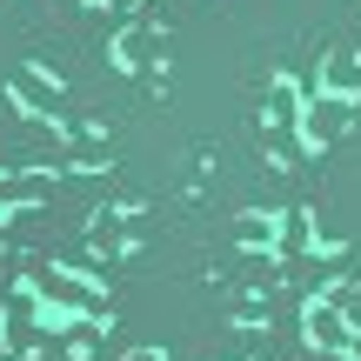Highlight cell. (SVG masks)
<instances>
[{"label": "cell", "mask_w": 361, "mask_h": 361, "mask_svg": "<svg viewBox=\"0 0 361 361\" xmlns=\"http://www.w3.org/2000/svg\"><path fill=\"white\" fill-rule=\"evenodd\" d=\"M7 101L34 121H61V80L47 74L40 61H13L7 67Z\"/></svg>", "instance_id": "obj_1"}, {"label": "cell", "mask_w": 361, "mask_h": 361, "mask_svg": "<svg viewBox=\"0 0 361 361\" xmlns=\"http://www.w3.org/2000/svg\"><path fill=\"white\" fill-rule=\"evenodd\" d=\"M34 295L47 301V308H61V314H80V322H94V314L107 308L94 281H80V274H61V268H54V274H34Z\"/></svg>", "instance_id": "obj_2"}, {"label": "cell", "mask_w": 361, "mask_h": 361, "mask_svg": "<svg viewBox=\"0 0 361 361\" xmlns=\"http://www.w3.org/2000/svg\"><path fill=\"white\" fill-rule=\"evenodd\" d=\"M301 335H308V348L341 355V348H348V335H355V322L341 314V301H335V295H314L308 308H301Z\"/></svg>", "instance_id": "obj_3"}, {"label": "cell", "mask_w": 361, "mask_h": 361, "mask_svg": "<svg viewBox=\"0 0 361 361\" xmlns=\"http://www.w3.org/2000/svg\"><path fill=\"white\" fill-rule=\"evenodd\" d=\"M154 61H168V34H161V27H128V34L114 40V67L121 74H141V67H154Z\"/></svg>", "instance_id": "obj_4"}, {"label": "cell", "mask_w": 361, "mask_h": 361, "mask_svg": "<svg viewBox=\"0 0 361 361\" xmlns=\"http://www.w3.org/2000/svg\"><path fill=\"white\" fill-rule=\"evenodd\" d=\"M341 128H348V101H328V94H314V101L301 107V147H322V141H335Z\"/></svg>", "instance_id": "obj_5"}, {"label": "cell", "mask_w": 361, "mask_h": 361, "mask_svg": "<svg viewBox=\"0 0 361 361\" xmlns=\"http://www.w3.org/2000/svg\"><path fill=\"white\" fill-rule=\"evenodd\" d=\"M301 107H308V101H301V87H295L288 74H274L268 114H261V121H268V134H301Z\"/></svg>", "instance_id": "obj_6"}, {"label": "cell", "mask_w": 361, "mask_h": 361, "mask_svg": "<svg viewBox=\"0 0 361 361\" xmlns=\"http://www.w3.org/2000/svg\"><path fill=\"white\" fill-rule=\"evenodd\" d=\"M322 94L328 101H361V54H335V61H322Z\"/></svg>", "instance_id": "obj_7"}, {"label": "cell", "mask_w": 361, "mask_h": 361, "mask_svg": "<svg viewBox=\"0 0 361 361\" xmlns=\"http://www.w3.org/2000/svg\"><path fill=\"white\" fill-rule=\"evenodd\" d=\"M234 241L255 247V255H274V247H281V221H268V214H241V221H234Z\"/></svg>", "instance_id": "obj_8"}, {"label": "cell", "mask_w": 361, "mask_h": 361, "mask_svg": "<svg viewBox=\"0 0 361 361\" xmlns=\"http://www.w3.org/2000/svg\"><path fill=\"white\" fill-rule=\"evenodd\" d=\"M128 361H168V348H134Z\"/></svg>", "instance_id": "obj_9"}, {"label": "cell", "mask_w": 361, "mask_h": 361, "mask_svg": "<svg viewBox=\"0 0 361 361\" xmlns=\"http://www.w3.org/2000/svg\"><path fill=\"white\" fill-rule=\"evenodd\" d=\"M341 355H348V361H361V328H355V335H348V348H341Z\"/></svg>", "instance_id": "obj_10"}, {"label": "cell", "mask_w": 361, "mask_h": 361, "mask_svg": "<svg viewBox=\"0 0 361 361\" xmlns=\"http://www.w3.org/2000/svg\"><path fill=\"white\" fill-rule=\"evenodd\" d=\"M101 7H141V0H101Z\"/></svg>", "instance_id": "obj_11"}, {"label": "cell", "mask_w": 361, "mask_h": 361, "mask_svg": "<svg viewBox=\"0 0 361 361\" xmlns=\"http://www.w3.org/2000/svg\"><path fill=\"white\" fill-rule=\"evenodd\" d=\"M0 247H7V214H0Z\"/></svg>", "instance_id": "obj_12"}]
</instances>
